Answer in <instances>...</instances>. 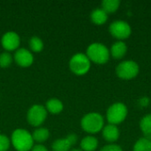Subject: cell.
I'll return each mask as SVG.
<instances>
[{
    "label": "cell",
    "mask_w": 151,
    "mask_h": 151,
    "mask_svg": "<svg viewBox=\"0 0 151 151\" xmlns=\"http://www.w3.org/2000/svg\"><path fill=\"white\" fill-rule=\"evenodd\" d=\"M128 109L123 103L118 102L111 104L106 111V119L109 124L118 126L124 122L127 117Z\"/></svg>",
    "instance_id": "4"
},
{
    "label": "cell",
    "mask_w": 151,
    "mask_h": 151,
    "mask_svg": "<svg viewBox=\"0 0 151 151\" xmlns=\"http://www.w3.org/2000/svg\"><path fill=\"white\" fill-rule=\"evenodd\" d=\"M133 151H151V140L147 137L140 138L135 142Z\"/></svg>",
    "instance_id": "19"
},
{
    "label": "cell",
    "mask_w": 151,
    "mask_h": 151,
    "mask_svg": "<svg viewBox=\"0 0 151 151\" xmlns=\"http://www.w3.org/2000/svg\"><path fill=\"white\" fill-rule=\"evenodd\" d=\"M127 52V45L123 41H117L114 42L110 50L111 56L115 59L123 58Z\"/></svg>",
    "instance_id": "13"
},
{
    "label": "cell",
    "mask_w": 151,
    "mask_h": 151,
    "mask_svg": "<svg viewBox=\"0 0 151 151\" xmlns=\"http://www.w3.org/2000/svg\"><path fill=\"white\" fill-rule=\"evenodd\" d=\"M45 109L47 112L56 115V114H59L64 110V104L58 98H50L46 102Z\"/></svg>",
    "instance_id": "14"
},
{
    "label": "cell",
    "mask_w": 151,
    "mask_h": 151,
    "mask_svg": "<svg viewBox=\"0 0 151 151\" xmlns=\"http://www.w3.org/2000/svg\"><path fill=\"white\" fill-rule=\"evenodd\" d=\"M11 143L17 151H30L34 147L35 142L32 134L27 130L18 128L12 134Z\"/></svg>",
    "instance_id": "1"
},
{
    "label": "cell",
    "mask_w": 151,
    "mask_h": 151,
    "mask_svg": "<svg viewBox=\"0 0 151 151\" xmlns=\"http://www.w3.org/2000/svg\"><path fill=\"white\" fill-rule=\"evenodd\" d=\"M110 34L119 41H123L127 39L132 34L131 26L125 20L117 19L111 23L109 27Z\"/></svg>",
    "instance_id": "8"
},
{
    "label": "cell",
    "mask_w": 151,
    "mask_h": 151,
    "mask_svg": "<svg viewBox=\"0 0 151 151\" xmlns=\"http://www.w3.org/2000/svg\"><path fill=\"white\" fill-rule=\"evenodd\" d=\"M70 151H82L81 150H78V149H74V150H72Z\"/></svg>",
    "instance_id": "27"
},
{
    "label": "cell",
    "mask_w": 151,
    "mask_h": 151,
    "mask_svg": "<svg viewBox=\"0 0 151 151\" xmlns=\"http://www.w3.org/2000/svg\"><path fill=\"white\" fill-rule=\"evenodd\" d=\"M14 61L20 67H28L34 62V56L26 48H19L14 54Z\"/></svg>",
    "instance_id": "11"
},
{
    "label": "cell",
    "mask_w": 151,
    "mask_h": 151,
    "mask_svg": "<svg viewBox=\"0 0 151 151\" xmlns=\"http://www.w3.org/2000/svg\"><path fill=\"white\" fill-rule=\"evenodd\" d=\"M47 115L48 112L44 106L41 104H34L27 111V120L31 126L38 127L45 122Z\"/></svg>",
    "instance_id": "7"
},
{
    "label": "cell",
    "mask_w": 151,
    "mask_h": 151,
    "mask_svg": "<svg viewBox=\"0 0 151 151\" xmlns=\"http://www.w3.org/2000/svg\"><path fill=\"white\" fill-rule=\"evenodd\" d=\"M12 60H13V58L9 52L7 51L2 52L0 54V67L2 68L9 67L12 65Z\"/></svg>",
    "instance_id": "22"
},
{
    "label": "cell",
    "mask_w": 151,
    "mask_h": 151,
    "mask_svg": "<svg viewBox=\"0 0 151 151\" xmlns=\"http://www.w3.org/2000/svg\"><path fill=\"white\" fill-rule=\"evenodd\" d=\"M80 145L82 151H95L98 148V140L93 135H88L81 141Z\"/></svg>",
    "instance_id": "16"
},
{
    "label": "cell",
    "mask_w": 151,
    "mask_h": 151,
    "mask_svg": "<svg viewBox=\"0 0 151 151\" xmlns=\"http://www.w3.org/2000/svg\"><path fill=\"white\" fill-rule=\"evenodd\" d=\"M32 137L35 142H37L38 144H42L49 139L50 131L45 127H38L33 132Z\"/></svg>",
    "instance_id": "17"
},
{
    "label": "cell",
    "mask_w": 151,
    "mask_h": 151,
    "mask_svg": "<svg viewBox=\"0 0 151 151\" xmlns=\"http://www.w3.org/2000/svg\"><path fill=\"white\" fill-rule=\"evenodd\" d=\"M86 55L91 62L104 65L110 59V50L101 42H93L88 48Z\"/></svg>",
    "instance_id": "3"
},
{
    "label": "cell",
    "mask_w": 151,
    "mask_h": 151,
    "mask_svg": "<svg viewBox=\"0 0 151 151\" xmlns=\"http://www.w3.org/2000/svg\"><path fill=\"white\" fill-rule=\"evenodd\" d=\"M99 151H123L122 148L116 143H110L104 146Z\"/></svg>",
    "instance_id": "24"
},
{
    "label": "cell",
    "mask_w": 151,
    "mask_h": 151,
    "mask_svg": "<svg viewBox=\"0 0 151 151\" xmlns=\"http://www.w3.org/2000/svg\"><path fill=\"white\" fill-rule=\"evenodd\" d=\"M102 134H103V138L107 142H109V144L117 142L120 136V131L119 127L115 125H111V124H108L103 128Z\"/></svg>",
    "instance_id": "12"
},
{
    "label": "cell",
    "mask_w": 151,
    "mask_h": 151,
    "mask_svg": "<svg viewBox=\"0 0 151 151\" xmlns=\"http://www.w3.org/2000/svg\"><path fill=\"white\" fill-rule=\"evenodd\" d=\"M11 145V140L4 134H0V151H7Z\"/></svg>",
    "instance_id": "23"
},
{
    "label": "cell",
    "mask_w": 151,
    "mask_h": 151,
    "mask_svg": "<svg viewBox=\"0 0 151 151\" xmlns=\"http://www.w3.org/2000/svg\"><path fill=\"white\" fill-rule=\"evenodd\" d=\"M81 127L88 134H97L104 127V119L98 112H88L82 117Z\"/></svg>",
    "instance_id": "2"
},
{
    "label": "cell",
    "mask_w": 151,
    "mask_h": 151,
    "mask_svg": "<svg viewBox=\"0 0 151 151\" xmlns=\"http://www.w3.org/2000/svg\"><path fill=\"white\" fill-rule=\"evenodd\" d=\"M78 136L76 134H69L65 138L55 140L51 145L52 151H70L71 148L77 143Z\"/></svg>",
    "instance_id": "10"
},
{
    "label": "cell",
    "mask_w": 151,
    "mask_h": 151,
    "mask_svg": "<svg viewBox=\"0 0 151 151\" xmlns=\"http://www.w3.org/2000/svg\"><path fill=\"white\" fill-rule=\"evenodd\" d=\"M1 44H2V47L7 52L17 50L20 44L19 35L16 32H13V31L6 32L3 35L1 38Z\"/></svg>",
    "instance_id": "9"
},
{
    "label": "cell",
    "mask_w": 151,
    "mask_h": 151,
    "mask_svg": "<svg viewBox=\"0 0 151 151\" xmlns=\"http://www.w3.org/2000/svg\"><path fill=\"white\" fill-rule=\"evenodd\" d=\"M140 72V66L137 62L134 60H125L120 62L116 67L117 76L124 81H130L134 79Z\"/></svg>",
    "instance_id": "6"
},
{
    "label": "cell",
    "mask_w": 151,
    "mask_h": 151,
    "mask_svg": "<svg viewBox=\"0 0 151 151\" xmlns=\"http://www.w3.org/2000/svg\"><path fill=\"white\" fill-rule=\"evenodd\" d=\"M150 98L147 97V96H143V97H141L140 100H139V104L142 107H147L149 104H150Z\"/></svg>",
    "instance_id": "25"
},
{
    "label": "cell",
    "mask_w": 151,
    "mask_h": 151,
    "mask_svg": "<svg viewBox=\"0 0 151 151\" xmlns=\"http://www.w3.org/2000/svg\"><path fill=\"white\" fill-rule=\"evenodd\" d=\"M91 67V61L84 53L74 54L69 61V68L71 72L78 76L84 75L88 73Z\"/></svg>",
    "instance_id": "5"
},
{
    "label": "cell",
    "mask_w": 151,
    "mask_h": 151,
    "mask_svg": "<svg viewBox=\"0 0 151 151\" xmlns=\"http://www.w3.org/2000/svg\"><path fill=\"white\" fill-rule=\"evenodd\" d=\"M43 42L38 36H32L29 40V47L33 52L38 53L43 50Z\"/></svg>",
    "instance_id": "21"
},
{
    "label": "cell",
    "mask_w": 151,
    "mask_h": 151,
    "mask_svg": "<svg viewBox=\"0 0 151 151\" xmlns=\"http://www.w3.org/2000/svg\"><path fill=\"white\" fill-rule=\"evenodd\" d=\"M102 9L109 15L117 12L120 5L119 0H104L101 4Z\"/></svg>",
    "instance_id": "18"
},
{
    "label": "cell",
    "mask_w": 151,
    "mask_h": 151,
    "mask_svg": "<svg viewBox=\"0 0 151 151\" xmlns=\"http://www.w3.org/2000/svg\"><path fill=\"white\" fill-rule=\"evenodd\" d=\"M90 19L94 24L101 26L105 24L108 20V14L102 8H96L91 12Z\"/></svg>",
    "instance_id": "15"
},
{
    "label": "cell",
    "mask_w": 151,
    "mask_h": 151,
    "mask_svg": "<svg viewBox=\"0 0 151 151\" xmlns=\"http://www.w3.org/2000/svg\"><path fill=\"white\" fill-rule=\"evenodd\" d=\"M31 151H49L48 149L43 146L42 144H37V145H34V147L32 148Z\"/></svg>",
    "instance_id": "26"
},
{
    "label": "cell",
    "mask_w": 151,
    "mask_h": 151,
    "mask_svg": "<svg viewBox=\"0 0 151 151\" xmlns=\"http://www.w3.org/2000/svg\"><path fill=\"white\" fill-rule=\"evenodd\" d=\"M140 128L146 136H151V113L143 116L140 121Z\"/></svg>",
    "instance_id": "20"
}]
</instances>
